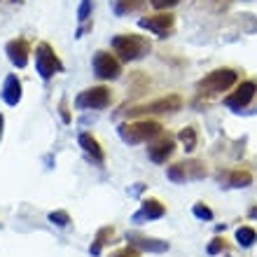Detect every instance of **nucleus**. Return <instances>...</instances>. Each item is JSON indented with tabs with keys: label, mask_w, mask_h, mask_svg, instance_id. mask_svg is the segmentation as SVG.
Instances as JSON below:
<instances>
[{
	"label": "nucleus",
	"mask_w": 257,
	"mask_h": 257,
	"mask_svg": "<svg viewBox=\"0 0 257 257\" xmlns=\"http://www.w3.org/2000/svg\"><path fill=\"white\" fill-rule=\"evenodd\" d=\"M112 49L122 61H138L150 52V42L143 35L126 33V35H117L112 38Z\"/></svg>",
	"instance_id": "nucleus-1"
},
{
	"label": "nucleus",
	"mask_w": 257,
	"mask_h": 257,
	"mask_svg": "<svg viewBox=\"0 0 257 257\" xmlns=\"http://www.w3.org/2000/svg\"><path fill=\"white\" fill-rule=\"evenodd\" d=\"M162 134V124L152 122V119H141V122H131L119 126V138L126 145H141Z\"/></svg>",
	"instance_id": "nucleus-2"
},
{
	"label": "nucleus",
	"mask_w": 257,
	"mask_h": 257,
	"mask_svg": "<svg viewBox=\"0 0 257 257\" xmlns=\"http://www.w3.org/2000/svg\"><path fill=\"white\" fill-rule=\"evenodd\" d=\"M236 77H238L236 70H231V68H217V70H213V73L206 75L196 87H199L201 94L215 96V94L227 91L229 87H234V84H236Z\"/></svg>",
	"instance_id": "nucleus-3"
},
{
	"label": "nucleus",
	"mask_w": 257,
	"mask_h": 257,
	"mask_svg": "<svg viewBox=\"0 0 257 257\" xmlns=\"http://www.w3.org/2000/svg\"><path fill=\"white\" fill-rule=\"evenodd\" d=\"M35 68H38V73H40L42 80H49V77H54L56 73H61L63 63L59 61L56 52L49 47L47 42H40L38 49H35Z\"/></svg>",
	"instance_id": "nucleus-4"
},
{
	"label": "nucleus",
	"mask_w": 257,
	"mask_h": 257,
	"mask_svg": "<svg viewBox=\"0 0 257 257\" xmlns=\"http://www.w3.org/2000/svg\"><path fill=\"white\" fill-rule=\"evenodd\" d=\"M112 103V94H110L108 87H91L84 89L77 98H75V105L80 110H103Z\"/></svg>",
	"instance_id": "nucleus-5"
},
{
	"label": "nucleus",
	"mask_w": 257,
	"mask_h": 257,
	"mask_svg": "<svg viewBox=\"0 0 257 257\" xmlns=\"http://www.w3.org/2000/svg\"><path fill=\"white\" fill-rule=\"evenodd\" d=\"M183 105V98L176 94L164 96V98H157L152 103H145V105H138V108L128 110V115H157V112H176Z\"/></svg>",
	"instance_id": "nucleus-6"
},
{
	"label": "nucleus",
	"mask_w": 257,
	"mask_h": 257,
	"mask_svg": "<svg viewBox=\"0 0 257 257\" xmlns=\"http://www.w3.org/2000/svg\"><path fill=\"white\" fill-rule=\"evenodd\" d=\"M94 73H96V77H101V80H117L119 73H122V66H119V61H117L112 54H108V52H96Z\"/></svg>",
	"instance_id": "nucleus-7"
},
{
	"label": "nucleus",
	"mask_w": 257,
	"mask_h": 257,
	"mask_svg": "<svg viewBox=\"0 0 257 257\" xmlns=\"http://www.w3.org/2000/svg\"><path fill=\"white\" fill-rule=\"evenodd\" d=\"M138 26L150 31V33L159 35V38H166V35L173 31L176 26V17L169 12H162V14H155V17H145V19L138 21Z\"/></svg>",
	"instance_id": "nucleus-8"
},
{
	"label": "nucleus",
	"mask_w": 257,
	"mask_h": 257,
	"mask_svg": "<svg viewBox=\"0 0 257 257\" xmlns=\"http://www.w3.org/2000/svg\"><path fill=\"white\" fill-rule=\"evenodd\" d=\"M255 91H257L255 82H241V84L236 87V91L224 98V105H227V108H231V110L248 108V105H250V101L255 98Z\"/></svg>",
	"instance_id": "nucleus-9"
},
{
	"label": "nucleus",
	"mask_w": 257,
	"mask_h": 257,
	"mask_svg": "<svg viewBox=\"0 0 257 257\" xmlns=\"http://www.w3.org/2000/svg\"><path fill=\"white\" fill-rule=\"evenodd\" d=\"M7 59L14 63L17 68H26L28 66V54H31V45H28V40H24V38H17V40H10L7 42Z\"/></svg>",
	"instance_id": "nucleus-10"
},
{
	"label": "nucleus",
	"mask_w": 257,
	"mask_h": 257,
	"mask_svg": "<svg viewBox=\"0 0 257 257\" xmlns=\"http://www.w3.org/2000/svg\"><path fill=\"white\" fill-rule=\"evenodd\" d=\"M173 152H176V141H173L171 136H164V138H159L155 145L148 148V155L155 164H166V159H169Z\"/></svg>",
	"instance_id": "nucleus-11"
},
{
	"label": "nucleus",
	"mask_w": 257,
	"mask_h": 257,
	"mask_svg": "<svg viewBox=\"0 0 257 257\" xmlns=\"http://www.w3.org/2000/svg\"><path fill=\"white\" fill-rule=\"evenodd\" d=\"M164 213H166V208H164L157 199H148V201H143L141 210L134 215V222H150V220H159V217H164Z\"/></svg>",
	"instance_id": "nucleus-12"
},
{
	"label": "nucleus",
	"mask_w": 257,
	"mask_h": 257,
	"mask_svg": "<svg viewBox=\"0 0 257 257\" xmlns=\"http://www.w3.org/2000/svg\"><path fill=\"white\" fill-rule=\"evenodd\" d=\"M126 241H128V245H136V248L148 250V252H164V250H169V243H166V241H157V238H145V236L128 234Z\"/></svg>",
	"instance_id": "nucleus-13"
},
{
	"label": "nucleus",
	"mask_w": 257,
	"mask_h": 257,
	"mask_svg": "<svg viewBox=\"0 0 257 257\" xmlns=\"http://www.w3.org/2000/svg\"><path fill=\"white\" fill-rule=\"evenodd\" d=\"M3 101L7 105H17L21 101V82L17 75H7L5 84H3Z\"/></svg>",
	"instance_id": "nucleus-14"
},
{
	"label": "nucleus",
	"mask_w": 257,
	"mask_h": 257,
	"mask_svg": "<svg viewBox=\"0 0 257 257\" xmlns=\"http://www.w3.org/2000/svg\"><path fill=\"white\" fill-rule=\"evenodd\" d=\"M80 145H82V150H84V152H87V155L91 157L96 164H103V162H105V155H103L101 145H98V141H96L91 134H82L80 136Z\"/></svg>",
	"instance_id": "nucleus-15"
},
{
	"label": "nucleus",
	"mask_w": 257,
	"mask_h": 257,
	"mask_svg": "<svg viewBox=\"0 0 257 257\" xmlns=\"http://www.w3.org/2000/svg\"><path fill=\"white\" fill-rule=\"evenodd\" d=\"M145 5V0H115V14H131V12H138L141 7Z\"/></svg>",
	"instance_id": "nucleus-16"
},
{
	"label": "nucleus",
	"mask_w": 257,
	"mask_h": 257,
	"mask_svg": "<svg viewBox=\"0 0 257 257\" xmlns=\"http://www.w3.org/2000/svg\"><path fill=\"white\" fill-rule=\"evenodd\" d=\"M236 241H238V245L250 248V245L257 241V231L252 229V227H241V229H236Z\"/></svg>",
	"instance_id": "nucleus-17"
},
{
	"label": "nucleus",
	"mask_w": 257,
	"mask_h": 257,
	"mask_svg": "<svg viewBox=\"0 0 257 257\" xmlns=\"http://www.w3.org/2000/svg\"><path fill=\"white\" fill-rule=\"evenodd\" d=\"M178 141L185 145V150L187 152H192V150L196 148V128H192V126H185L180 134H178Z\"/></svg>",
	"instance_id": "nucleus-18"
},
{
	"label": "nucleus",
	"mask_w": 257,
	"mask_h": 257,
	"mask_svg": "<svg viewBox=\"0 0 257 257\" xmlns=\"http://www.w3.org/2000/svg\"><path fill=\"white\" fill-rule=\"evenodd\" d=\"M183 171H185V178H203L206 176V166L201 162H183Z\"/></svg>",
	"instance_id": "nucleus-19"
},
{
	"label": "nucleus",
	"mask_w": 257,
	"mask_h": 257,
	"mask_svg": "<svg viewBox=\"0 0 257 257\" xmlns=\"http://www.w3.org/2000/svg\"><path fill=\"white\" fill-rule=\"evenodd\" d=\"M252 183V176L248 171H234L229 173V185L231 187H248Z\"/></svg>",
	"instance_id": "nucleus-20"
},
{
	"label": "nucleus",
	"mask_w": 257,
	"mask_h": 257,
	"mask_svg": "<svg viewBox=\"0 0 257 257\" xmlns=\"http://www.w3.org/2000/svg\"><path fill=\"white\" fill-rule=\"evenodd\" d=\"M49 222H54L56 227H68L70 224V215L66 210H54V213H49Z\"/></svg>",
	"instance_id": "nucleus-21"
},
{
	"label": "nucleus",
	"mask_w": 257,
	"mask_h": 257,
	"mask_svg": "<svg viewBox=\"0 0 257 257\" xmlns=\"http://www.w3.org/2000/svg\"><path fill=\"white\" fill-rule=\"evenodd\" d=\"M166 176L173 180V183H185L187 178H185V171H183V164H176V166H171L169 171H166Z\"/></svg>",
	"instance_id": "nucleus-22"
},
{
	"label": "nucleus",
	"mask_w": 257,
	"mask_h": 257,
	"mask_svg": "<svg viewBox=\"0 0 257 257\" xmlns=\"http://www.w3.org/2000/svg\"><path fill=\"white\" fill-rule=\"evenodd\" d=\"M192 213H194V217H199V220H213V210H210L206 203H196L194 208H192Z\"/></svg>",
	"instance_id": "nucleus-23"
},
{
	"label": "nucleus",
	"mask_w": 257,
	"mask_h": 257,
	"mask_svg": "<svg viewBox=\"0 0 257 257\" xmlns=\"http://www.w3.org/2000/svg\"><path fill=\"white\" fill-rule=\"evenodd\" d=\"M180 0H150V5L155 7V10H171V7H176Z\"/></svg>",
	"instance_id": "nucleus-24"
},
{
	"label": "nucleus",
	"mask_w": 257,
	"mask_h": 257,
	"mask_svg": "<svg viewBox=\"0 0 257 257\" xmlns=\"http://www.w3.org/2000/svg\"><path fill=\"white\" fill-rule=\"evenodd\" d=\"M89 12H91V0H82L80 12H77V19H80V21H87L89 19Z\"/></svg>",
	"instance_id": "nucleus-25"
},
{
	"label": "nucleus",
	"mask_w": 257,
	"mask_h": 257,
	"mask_svg": "<svg viewBox=\"0 0 257 257\" xmlns=\"http://www.w3.org/2000/svg\"><path fill=\"white\" fill-rule=\"evenodd\" d=\"M224 248V243H222V238H213V243L208 245V255H217V252Z\"/></svg>",
	"instance_id": "nucleus-26"
},
{
	"label": "nucleus",
	"mask_w": 257,
	"mask_h": 257,
	"mask_svg": "<svg viewBox=\"0 0 257 257\" xmlns=\"http://www.w3.org/2000/svg\"><path fill=\"white\" fill-rule=\"evenodd\" d=\"M112 257H141L136 250H128V248H124V250H119V252H115Z\"/></svg>",
	"instance_id": "nucleus-27"
},
{
	"label": "nucleus",
	"mask_w": 257,
	"mask_h": 257,
	"mask_svg": "<svg viewBox=\"0 0 257 257\" xmlns=\"http://www.w3.org/2000/svg\"><path fill=\"white\" fill-rule=\"evenodd\" d=\"M3 126H5V117L0 115V138H3Z\"/></svg>",
	"instance_id": "nucleus-28"
},
{
	"label": "nucleus",
	"mask_w": 257,
	"mask_h": 257,
	"mask_svg": "<svg viewBox=\"0 0 257 257\" xmlns=\"http://www.w3.org/2000/svg\"><path fill=\"white\" fill-rule=\"evenodd\" d=\"M252 215H255V217H257V208H252Z\"/></svg>",
	"instance_id": "nucleus-29"
}]
</instances>
